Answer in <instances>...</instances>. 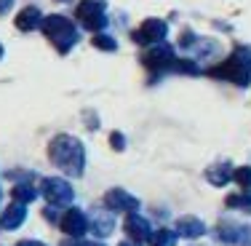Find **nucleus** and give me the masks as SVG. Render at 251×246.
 I'll return each mask as SVG.
<instances>
[{
    "mask_svg": "<svg viewBox=\"0 0 251 246\" xmlns=\"http://www.w3.org/2000/svg\"><path fill=\"white\" fill-rule=\"evenodd\" d=\"M49 155L51 161L59 166L62 171L73 174V177H77V174H83V164H86V153H83V145L75 139V137H56V139L51 142L49 147Z\"/></svg>",
    "mask_w": 251,
    "mask_h": 246,
    "instance_id": "f257e3e1",
    "label": "nucleus"
},
{
    "mask_svg": "<svg viewBox=\"0 0 251 246\" xmlns=\"http://www.w3.org/2000/svg\"><path fill=\"white\" fill-rule=\"evenodd\" d=\"M208 75L214 78H222V81H230L235 83V86H249L251 83V49L249 46H241V49H235L227 62L217 64V67L208 70Z\"/></svg>",
    "mask_w": 251,
    "mask_h": 246,
    "instance_id": "f03ea898",
    "label": "nucleus"
},
{
    "mask_svg": "<svg viewBox=\"0 0 251 246\" xmlns=\"http://www.w3.org/2000/svg\"><path fill=\"white\" fill-rule=\"evenodd\" d=\"M43 32L56 43L59 51H70L73 43H77V29L64 16H49V19H43Z\"/></svg>",
    "mask_w": 251,
    "mask_h": 246,
    "instance_id": "7ed1b4c3",
    "label": "nucleus"
},
{
    "mask_svg": "<svg viewBox=\"0 0 251 246\" xmlns=\"http://www.w3.org/2000/svg\"><path fill=\"white\" fill-rule=\"evenodd\" d=\"M77 19H80V25L86 29H91V32L104 29V25H107L104 3H101V0H83V3L77 5Z\"/></svg>",
    "mask_w": 251,
    "mask_h": 246,
    "instance_id": "20e7f679",
    "label": "nucleus"
},
{
    "mask_svg": "<svg viewBox=\"0 0 251 246\" xmlns=\"http://www.w3.org/2000/svg\"><path fill=\"white\" fill-rule=\"evenodd\" d=\"M166 32H169V25H166L163 19H147L145 25L134 32V40L142 46H158V43H163Z\"/></svg>",
    "mask_w": 251,
    "mask_h": 246,
    "instance_id": "39448f33",
    "label": "nucleus"
},
{
    "mask_svg": "<svg viewBox=\"0 0 251 246\" xmlns=\"http://www.w3.org/2000/svg\"><path fill=\"white\" fill-rule=\"evenodd\" d=\"M145 64L152 70H174L176 64V54L169 43H158V46H150V51L145 54Z\"/></svg>",
    "mask_w": 251,
    "mask_h": 246,
    "instance_id": "423d86ee",
    "label": "nucleus"
},
{
    "mask_svg": "<svg viewBox=\"0 0 251 246\" xmlns=\"http://www.w3.org/2000/svg\"><path fill=\"white\" fill-rule=\"evenodd\" d=\"M43 195L56 206H64L73 201V188L64 179H43Z\"/></svg>",
    "mask_w": 251,
    "mask_h": 246,
    "instance_id": "0eeeda50",
    "label": "nucleus"
},
{
    "mask_svg": "<svg viewBox=\"0 0 251 246\" xmlns=\"http://www.w3.org/2000/svg\"><path fill=\"white\" fill-rule=\"evenodd\" d=\"M217 238L222 244H246L251 238V230L246 225H235V222H222V225L217 227Z\"/></svg>",
    "mask_w": 251,
    "mask_h": 246,
    "instance_id": "6e6552de",
    "label": "nucleus"
},
{
    "mask_svg": "<svg viewBox=\"0 0 251 246\" xmlns=\"http://www.w3.org/2000/svg\"><path fill=\"white\" fill-rule=\"evenodd\" d=\"M104 203L110 209H115V212H128V214H134L136 209H139V201H136L134 195H128L126 190H118V188L104 195Z\"/></svg>",
    "mask_w": 251,
    "mask_h": 246,
    "instance_id": "1a4fd4ad",
    "label": "nucleus"
},
{
    "mask_svg": "<svg viewBox=\"0 0 251 246\" xmlns=\"http://www.w3.org/2000/svg\"><path fill=\"white\" fill-rule=\"evenodd\" d=\"M126 233H128L134 241H145V238L152 236L150 230V219H145L142 214H128V219H126Z\"/></svg>",
    "mask_w": 251,
    "mask_h": 246,
    "instance_id": "9d476101",
    "label": "nucleus"
},
{
    "mask_svg": "<svg viewBox=\"0 0 251 246\" xmlns=\"http://www.w3.org/2000/svg\"><path fill=\"white\" fill-rule=\"evenodd\" d=\"M62 227H64L67 236H83L86 227H88V219H86V214H83L80 209H70V212L64 214V219H62Z\"/></svg>",
    "mask_w": 251,
    "mask_h": 246,
    "instance_id": "9b49d317",
    "label": "nucleus"
},
{
    "mask_svg": "<svg viewBox=\"0 0 251 246\" xmlns=\"http://www.w3.org/2000/svg\"><path fill=\"white\" fill-rule=\"evenodd\" d=\"M176 233L184 238H201L206 233V225L198 219V217H182L176 222Z\"/></svg>",
    "mask_w": 251,
    "mask_h": 246,
    "instance_id": "f8f14e48",
    "label": "nucleus"
},
{
    "mask_svg": "<svg viewBox=\"0 0 251 246\" xmlns=\"http://www.w3.org/2000/svg\"><path fill=\"white\" fill-rule=\"evenodd\" d=\"M38 25H43V16H40V11L38 8H32V5H29V8H22V14L16 16V27L19 29H35Z\"/></svg>",
    "mask_w": 251,
    "mask_h": 246,
    "instance_id": "ddd939ff",
    "label": "nucleus"
},
{
    "mask_svg": "<svg viewBox=\"0 0 251 246\" xmlns=\"http://www.w3.org/2000/svg\"><path fill=\"white\" fill-rule=\"evenodd\" d=\"M25 203H14V206H8L5 209V214H3V219H0V225L3 227H8V230H14V227H19L22 222H25Z\"/></svg>",
    "mask_w": 251,
    "mask_h": 246,
    "instance_id": "4468645a",
    "label": "nucleus"
},
{
    "mask_svg": "<svg viewBox=\"0 0 251 246\" xmlns=\"http://www.w3.org/2000/svg\"><path fill=\"white\" fill-rule=\"evenodd\" d=\"M206 177H208V182L211 185H225V182H230L232 179V166L230 164H217V166H211V169L206 171Z\"/></svg>",
    "mask_w": 251,
    "mask_h": 246,
    "instance_id": "2eb2a0df",
    "label": "nucleus"
},
{
    "mask_svg": "<svg viewBox=\"0 0 251 246\" xmlns=\"http://www.w3.org/2000/svg\"><path fill=\"white\" fill-rule=\"evenodd\" d=\"M176 238H179V233L174 230H155L150 236V244L152 246H176Z\"/></svg>",
    "mask_w": 251,
    "mask_h": 246,
    "instance_id": "dca6fc26",
    "label": "nucleus"
},
{
    "mask_svg": "<svg viewBox=\"0 0 251 246\" xmlns=\"http://www.w3.org/2000/svg\"><path fill=\"white\" fill-rule=\"evenodd\" d=\"M112 227H115V219L110 214H94V230H97V236H110Z\"/></svg>",
    "mask_w": 251,
    "mask_h": 246,
    "instance_id": "f3484780",
    "label": "nucleus"
},
{
    "mask_svg": "<svg viewBox=\"0 0 251 246\" xmlns=\"http://www.w3.org/2000/svg\"><path fill=\"white\" fill-rule=\"evenodd\" d=\"M14 198L19 203H27V201H32V198H35V190L29 188V185H16V188H14Z\"/></svg>",
    "mask_w": 251,
    "mask_h": 246,
    "instance_id": "a211bd4d",
    "label": "nucleus"
},
{
    "mask_svg": "<svg viewBox=\"0 0 251 246\" xmlns=\"http://www.w3.org/2000/svg\"><path fill=\"white\" fill-rule=\"evenodd\" d=\"M232 179H235L238 185H243V188H249V185H251V166H241V169H232Z\"/></svg>",
    "mask_w": 251,
    "mask_h": 246,
    "instance_id": "6ab92c4d",
    "label": "nucleus"
},
{
    "mask_svg": "<svg viewBox=\"0 0 251 246\" xmlns=\"http://www.w3.org/2000/svg\"><path fill=\"white\" fill-rule=\"evenodd\" d=\"M94 46H97V49H104V51H115L118 49V43L110 38V35H97V38H94Z\"/></svg>",
    "mask_w": 251,
    "mask_h": 246,
    "instance_id": "aec40b11",
    "label": "nucleus"
},
{
    "mask_svg": "<svg viewBox=\"0 0 251 246\" xmlns=\"http://www.w3.org/2000/svg\"><path fill=\"white\" fill-rule=\"evenodd\" d=\"M112 147H115V150H123V137L118 134V131L112 134Z\"/></svg>",
    "mask_w": 251,
    "mask_h": 246,
    "instance_id": "412c9836",
    "label": "nucleus"
},
{
    "mask_svg": "<svg viewBox=\"0 0 251 246\" xmlns=\"http://www.w3.org/2000/svg\"><path fill=\"white\" fill-rule=\"evenodd\" d=\"M19 246H43V244H38V241H22Z\"/></svg>",
    "mask_w": 251,
    "mask_h": 246,
    "instance_id": "4be33fe9",
    "label": "nucleus"
},
{
    "mask_svg": "<svg viewBox=\"0 0 251 246\" xmlns=\"http://www.w3.org/2000/svg\"><path fill=\"white\" fill-rule=\"evenodd\" d=\"M70 246H101V244H91V241H86V244H83V241H80V244H70Z\"/></svg>",
    "mask_w": 251,
    "mask_h": 246,
    "instance_id": "5701e85b",
    "label": "nucleus"
},
{
    "mask_svg": "<svg viewBox=\"0 0 251 246\" xmlns=\"http://www.w3.org/2000/svg\"><path fill=\"white\" fill-rule=\"evenodd\" d=\"M243 195H246V201H249V206H251V185L246 188V193H243Z\"/></svg>",
    "mask_w": 251,
    "mask_h": 246,
    "instance_id": "b1692460",
    "label": "nucleus"
},
{
    "mask_svg": "<svg viewBox=\"0 0 251 246\" xmlns=\"http://www.w3.org/2000/svg\"><path fill=\"white\" fill-rule=\"evenodd\" d=\"M121 246H136V244H128V241H126V244H121Z\"/></svg>",
    "mask_w": 251,
    "mask_h": 246,
    "instance_id": "393cba45",
    "label": "nucleus"
},
{
    "mask_svg": "<svg viewBox=\"0 0 251 246\" xmlns=\"http://www.w3.org/2000/svg\"><path fill=\"white\" fill-rule=\"evenodd\" d=\"M0 56H3V46H0Z\"/></svg>",
    "mask_w": 251,
    "mask_h": 246,
    "instance_id": "a878e982",
    "label": "nucleus"
}]
</instances>
